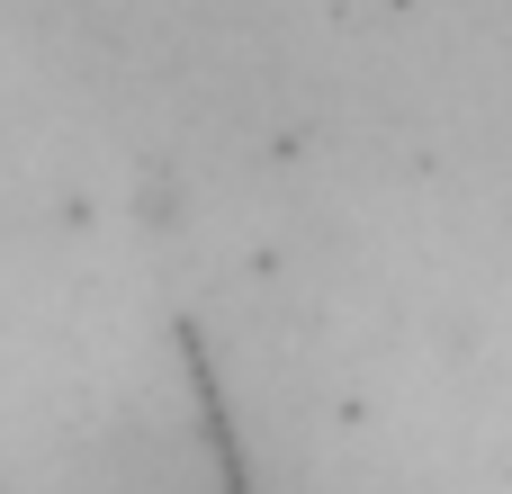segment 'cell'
<instances>
[{
    "label": "cell",
    "instance_id": "1",
    "mask_svg": "<svg viewBox=\"0 0 512 494\" xmlns=\"http://www.w3.org/2000/svg\"><path fill=\"white\" fill-rule=\"evenodd\" d=\"M180 351H189V387H198V423H207V450L225 468V494H252V468H243V441H234V405H225V378H216V351L207 333L180 315Z\"/></svg>",
    "mask_w": 512,
    "mask_h": 494
}]
</instances>
